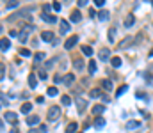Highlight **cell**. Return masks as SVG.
I'll return each instance as SVG.
<instances>
[{
  "label": "cell",
  "instance_id": "6da1fadb",
  "mask_svg": "<svg viewBox=\"0 0 153 133\" xmlns=\"http://www.w3.org/2000/svg\"><path fill=\"white\" fill-rule=\"evenodd\" d=\"M59 115H61V108H59L57 105L50 107V108H48V112H46V119H48V121H57V119H59Z\"/></svg>",
  "mask_w": 153,
  "mask_h": 133
},
{
  "label": "cell",
  "instance_id": "7a4b0ae2",
  "mask_svg": "<svg viewBox=\"0 0 153 133\" xmlns=\"http://www.w3.org/2000/svg\"><path fill=\"white\" fill-rule=\"evenodd\" d=\"M77 43H78V37H77V36H71V37H68V39H66L64 48H66V50H71V48H73Z\"/></svg>",
  "mask_w": 153,
  "mask_h": 133
},
{
  "label": "cell",
  "instance_id": "3957f363",
  "mask_svg": "<svg viewBox=\"0 0 153 133\" xmlns=\"http://www.w3.org/2000/svg\"><path fill=\"white\" fill-rule=\"evenodd\" d=\"M41 39L43 41H48V43H54L55 36H54V32H50V30H43V32H41Z\"/></svg>",
  "mask_w": 153,
  "mask_h": 133
},
{
  "label": "cell",
  "instance_id": "277c9868",
  "mask_svg": "<svg viewBox=\"0 0 153 133\" xmlns=\"http://www.w3.org/2000/svg\"><path fill=\"white\" fill-rule=\"evenodd\" d=\"M69 20H71L73 23H78L80 20H82V14H80V11H78V9H75V11H71V14H69Z\"/></svg>",
  "mask_w": 153,
  "mask_h": 133
},
{
  "label": "cell",
  "instance_id": "5b68a950",
  "mask_svg": "<svg viewBox=\"0 0 153 133\" xmlns=\"http://www.w3.org/2000/svg\"><path fill=\"white\" fill-rule=\"evenodd\" d=\"M5 121L7 122H11V124H16V121H18V115L14 114V112H5Z\"/></svg>",
  "mask_w": 153,
  "mask_h": 133
},
{
  "label": "cell",
  "instance_id": "8992f818",
  "mask_svg": "<svg viewBox=\"0 0 153 133\" xmlns=\"http://www.w3.org/2000/svg\"><path fill=\"white\" fill-rule=\"evenodd\" d=\"M73 80H75V75H73V73H68V75L63 76V84H64L66 87H69L71 84H73Z\"/></svg>",
  "mask_w": 153,
  "mask_h": 133
},
{
  "label": "cell",
  "instance_id": "52a82bcc",
  "mask_svg": "<svg viewBox=\"0 0 153 133\" xmlns=\"http://www.w3.org/2000/svg\"><path fill=\"white\" fill-rule=\"evenodd\" d=\"M9 48H11V41H9L7 37L0 39V50H2V52H7Z\"/></svg>",
  "mask_w": 153,
  "mask_h": 133
},
{
  "label": "cell",
  "instance_id": "ba28073f",
  "mask_svg": "<svg viewBox=\"0 0 153 133\" xmlns=\"http://www.w3.org/2000/svg\"><path fill=\"white\" fill-rule=\"evenodd\" d=\"M98 55H100L101 60H110V50H109V48H101Z\"/></svg>",
  "mask_w": 153,
  "mask_h": 133
},
{
  "label": "cell",
  "instance_id": "9c48e42d",
  "mask_svg": "<svg viewBox=\"0 0 153 133\" xmlns=\"http://www.w3.org/2000/svg\"><path fill=\"white\" fill-rule=\"evenodd\" d=\"M59 25H61V34L69 32V22H66V20H59Z\"/></svg>",
  "mask_w": 153,
  "mask_h": 133
},
{
  "label": "cell",
  "instance_id": "30bf717a",
  "mask_svg": "<svg viewBox=\"0 0 153 133\" xmlns=\"http://www.w3.org/2000/svg\"><path fill=\"white\" fill-rule=\"evenodd\" d=\"M43 22H46V23H57V18L54 16V14H48V13H43Z\"/></svg>",
  "mask_w": 153,
  "mask_h": 133
},
{
  "label": "cell",
  "instance_id": "8fae6325",
  "mask_svg": "<svg viewBox=\"0 0 153 133\" xmlns=\"http://www.w3.org/2000/svg\"><path fill=\"white\" fill-rule=\"evenodd\" d=\"M87 107V101L86 99H77V110H78V114H82V112L86 110Z\"/></svg>",
  "mask_w": 153,
  "mask_h": 133
},
{
  "label": "cell",
  "instance_id": "7c38bea8",
  "mask_svg": "<svg viewBox=\"0 0 153 133\" xmlns=\"http://www.w3.org/2000/svg\"><path fill=\"white\" fill-rule=\"evenodd\" d=\"M84 66H86V64H84V60H82V59H75V60H73V69L82 71V69H84Z\"/></svg>",
  "mask_w": 153,
  "mask_h": 133
},
{
  "label": "cell",
  "instance_id": "4fadbf2b",
  "mask_svg": "<svg viewBox=\"0 0 153 133\" xmlns=\"http://www.w3.org/2000/svg\"><path fill=\"white\" fill-rule=\"evenodd\" d=\"M103 126H105V119L98 115V117L95 119V128H96V130H101V128H103Z\"/></svg>",
  "mask_w": 153,
  "mask_h": 133
},
{
  "label": "cell",
  "instance_id": "5bb4252c",
  "mask_svg": "<svg viewBox=\"0 0 153 133\" xmlns=\"http://www.w3.org/2000/svg\"><path fill=\"white\" fill-rule=\"evenodd\" d=\"M103 112H105V105H95L93 107V114L98 117L100 114H103Z\"/></svg>",
  "mask_w": 153,
  "mask_h": 133
},
{
  "label": "cell",
  "instance_id": "9a60e30c",
  "mask_svg": "<svg viewBox=\"0 0 153 133\" xmlns=\"http://www.w3.org/2000/svg\"><path fill=\"white\" fill-rule=\"evenodd\" d=\"M77 130H78V124L73 121V122H69V124L66 126V133H77Z\"/></svg>",
  "mask_w": 153,
  "mask_h": 133
},
{
  "label": "cell",
  "instance_id": "2e32d148",
  "mask_svg": "<svg viewBox=\"0 0 153 133\" xmlns=\"http://www.w3.org/2000/svg\"><path fill=\"white\" fill-rule=\"evenodd\" d=\"M29 85H30V89H36V85H37V78H36L34 73L29 75Z\"/></svg>",
  "mask_w": 153,
  "mask_h": 133
},
{
  "label": "cell",
  "instance_id": "e0dca14e",
  "mask_svg": "<svg viewBox=\"0 0 153 133\" xmlns=\"http://www.w3.org/2000/svg\"><path fill=\"white\" fill-rule=\"evenodd\" d=\"M137 128H141L139 121H128L126 122V130H137Z\"/></svg>",
  "mask_w": 153,
  "mask_h": 133
},
{
  "label": "cell",
  "instance_id": "ac0fdd59",
  "mask_svg": "<svg viewBox=\"0 0 153 133\" xmlns=\"http://www.w3.org/2000/svg\"><path fill=\"white\" fill-rule=\"evenodd\" d=\"M39 122V115H29L27 117V124L29 126H34V124H37Z\"/></svg>",
  "mask_w": 153,
  "mask_h": 133
},
{
  "label": "cell",
  "instance_id": "d6986e66",
  "mask_svg": "<svg viewBox=\"0 0 153 133\" xmlns=\"http://www.w3.org/2000/svg\"><path fill=\"white\" fill-rule=\"evenodd\" d=\"M29 32H30V30H29V27H27V28H23L22 32L18 34V39L22 41V43H25V41H27V36H29Z\"/></svg>",
  "mask_w": 153,
  "mask_h": 133
},
{
  "label": "cell",
  "instance_id": "ffe728a7",
  "mask_svg": "<svg viewBox=\"0 0 153 133\" xmlns=\"http://www.w3.org/2000/svg\"><path fill=\"white\" fill-rule=\"evenodd\" d=\"M134 23H135V18H134V14H128V16H126V20H125V27H128V28H130V27L134 25Z\"/></svg>",
  "mask_w": 153,
  "mask_h": 133
},
{
  "label": "cell",
  "instance_id": "44dd1931",
  "mask_svg": "<svg viewBox=\"0 0 153 133\" xmlns=\"http://www.w3.org/2000/svg\"><path fill=\"white\" fill-rule=\"evenodd\" d=\"M89 96L91 98H101V89H98V87L96 89H91L89 90Z\"/></svg>",
  "mask_w": 153,
  "mask_h": 133
},
{
  "label": "cell",
  "instance_id": "7402d4cb",
  "mask_svg": "<svg viewBox=\"0 0 153 133\" xmlns=\"http://www.w3.org/2000/svg\"><path fill=\"white\" fill-rule=\"evenodd\" d=\"M109 11H100L98 13V20H100V22H107V20H109Z\"/></svg>",
  "mask_w": 153,
  "mask_h": 133
},
{
  "label": "cell",
  "instance_id": "603a6c76",
  "mask_svg": "<svg viewBox=\"0 0 153 133\" xmlns=\"http://www.w3.org/2000/svg\"><path fill=\"white\" fill-rule=\"evenodd\" d=\"M101 87H103V90H112V82L109 78H105L103 82H101Z\"/></svg>",
  "mask_w": 153,
  "mask_h": 133
},
{
  "label": "cell",
  "instance_id": "cb8c5ba5",
  "mask_svg": "<svg viewBox=\"0 0 153 133\" xmlns=\"http://www.w3.org/2000/svg\"><path fill=\"white\" fill-rule=\"evenodd\" d=\"M132 41H134L132 37H125V39H123V41H121V43H119V48H121V50H125V48H126V46H128V45L132 43Z\"/></svg>",
  "mask_w": 153,
  "mask_h": 133
},
{
  "label": "cell",
  "instance_id": "d4e9b609",
  "mask_svg": "<svg viewBox=\"0 0 153 133\" xmlns=\"http://www.w3.org/2000/svg\"><path fill=\"white\" fill-rule=\"evenodd\" d=\"M20 110H22V114H30V110H32V105H30V103H23Z\"/></svg>",
  "mask_w": 153,
  "mask_h": 133
},
{
  "label": "cell",
  "instance_id": "484cf974",
  "mask_svg": "<svg viewBox=\"0 0 153 133\" xmlns=\"http://www.w3.org/2000/svg\"><path fill=\"white\" fill-rule=\"evenodd\" d=\"M126 90H128V85H121L118 90H116V98H119V96H123L125 92H126Z\"/></svg>",
  "mask_w": 153,
  "mask_h": 133
},
{
  "label": "cell",
  "instance_id": "4316f807",
  "mask_svg": "<svg viewBox=\"0 0 153 133\" xmlns=\"http://www.w3.org/2000/svg\"><path fill=\"white\" fill-rule=\"evenodd\" d=\"M110 64H112V68H119L121 66V59L119 57H112L110 59Z\"/></svg>",
  "mask_w": 153,
  "mask_h": 133
},
{
  "label": "cell",
  "instance_id": "83f0119b",
  "mask_svg": "<svg viewBox=\"0 0 153 133\" xmlns=\"http://www.w3.org/2000/svg\"><path fill=\"white\" fill-rule=\"evenodd\" d=\"M82 53L91 57V55H93V48H91V46H82Z\"/></svg>",
  "mask_w": 153,
  "mask_h": 133
},
{
  "label": "cell",
  "instance_id": "f1b7e54d",
  "mask_svg": "<svg viewBox=\"0 0 153 133\" xmlns=\"http://www.w3.org/2000/svg\"><path fill=\"white\" fill-rule=\"evenodd\" d=\"M114 36H116V27H112V28H109V41L110 43H114Z\"/></svg>",
  "mask_w": 153,
  "mask_h": 133
},
{
  "label": "cell",
  "instance_id": "f546056e",
  "mask_svg": "<svg viewBox=\"0 0 153 133\" xmlns=\"http://www.w3.org/2000/svg\"><path fill=\"white\" fill-rule=\"evenodd\" d=\"M34 60H36V62H41V60H45V53H43V52H37V53L34 55Z\"/></svg>",
  "mask_w": 153,
  "mask_h": 133
},
{
  "label": "cell",
  "instance_id": "4dcf8cb0",
  "mask_svg": "<svg viewBox=\"0 0 153 133\" xmlns=\"http://www.w3.org/2000/svg\"><path fill=\"white\" fill-rule=\"evenodd\" d=\"M61 103H63V105H66V107H68V105H71V98L64 94L63 98H61Z\"/></svg>",
  "mask_w": 153,
  "mask_h": 133
},
{
  "label": "cell",
  "instance_id": "1f68e13d",
  "mask_svg": "<svg viewBox=\"0 0 153 133\" xmlns=\"http://www.w3.org/2000/svg\"><path fill=\"white\" fill-rule=\"evenodd\" d=\"M57 92H59L57 87H48V90H46V94H48V96H57Z\"/></svg>",
  "mask_w": 153,
  "mask_h": 133
},
{
  "label": "cell",
  "instance_id": "d6a6232c",
  "mask_svg": "<svg viewBox=\"0 0 153 133\" xmlns=\"http://www.w3.org/2000/svg\"><path fill=\"white\" fill-rule=\"evenodd\" d=\"M89 73H96V62L95 60H89Z\"/></svg>",
  "mask_w": 153,
  "mask_h": 133
},
{
  "label": "cell",
  "instance_id": "836d02e7",
  "mask_svg": "<svg viewBox=\"0 0 153 133\" xmlns=\"http://www.w3.org/2000/svg\"><path fill=\"white\" fill-rule=\"evenodd\" d=\"M20 55H22V57H30V50L22 48V50H20Z\"/></svg>",
  "mask_w": 153,
  "mask_h": 133
},
{
  "label": "cell",
  "instance_id": "e575fe53",
  "mask_svg": "<svg viewBox=\"0 0 153 133\" xmlns=\"http://www.w3.org/2000/svg\"><path fill=\"white\" fill-rule=\"evenodd\" d=\"M5 76V66L2 64V62H0V80H2Z\"/></svg>",
  "mask_w": 153,
  "mask_h": 133
},
{
  "label": "cell",
  "instance_id": "d590c367",
  "mask_svg": "<svg viewBox=\"0 0 153 133\" xmlns=\"http://www.w3.org/2000/svg\"><path fill=\"white\" fill-rule=\"evenodd\" d=\"M95 5L96 7H103L105 5V0H95Z\"/></svg>",
  "mask_w": 153,
  "mask_h": 133
},
{
  "label": "cell",
  "instance_id": "8d00e7d4",
  "mask_svg": "<svg viewBox=\"0 0 153 133\" xmlns=\"http://www.w3.org/2000/svg\"><path fill=\"white\" fill-rule=\"evenodd\" d=\"M54 82H55V84H63V76H61V75H55V76H54Z\"/></svg>",
  "mask_w": 153,
  "mask_h": 133
},
{
  "label": "cell",
  "instance_id": "74e56055",
  "mask_svg": "<svg viewBox=\"0 0 153 133\" xmlns=\"http://www.w3.org/2000/svg\"><path fill=\"white\" fill-rule=\"evenodd\" d=\"M13 7H18V2H14V0H11V2L7 4V9H13Z\"/></svg>",
  "mask_w": 153,
  "mask_h": 133
},
{
  "label": "cell",
  "instance_id": "f35d334b",
  "mask_svg": "<svg viewBox=\"0 0 153 133\" xmlns=\"http://www.w3.org/2000/svg\"><path fill=\"white\" fill-rule=\"evenodd\" d=\"M39 131H41V133H46V131H48V126H46V124H41V126H39Z\"/></svg>",
  "mask_w": 153,
  "mask_h": 133
},
{
  "label": "cell",
  "instance_id": "ab89813d",
  "mask_svg": "<svg viewBox=\"0 0 153 133\" xmlns=\"http://www.w3.org/2000/svg\"><path fill=\"white\" fill-rule=\"evenodd\" d=\"M39 78H41V80H46V71H45V69L39 71Z\"/></svg>",
  "mask_w": 153,
  "mask_h": 133
},
{
  "label": "cell",
  "instance_id": "60d3db41",
  "mask_svg": "<svg viewBox=\"0 0 153 133\" xmlns=\"http://www.w3.org/2000/svg\"><path fill=\"white\" fill-rule=\"evenodd\" d=\"M18 30H11V32H9V37H18Z\"/></svg>",
  "mask_w": 153,
  "mask_h": 133
},
{
  "label": "cell",
  "instance_id": "b9f144b4",
  "mask_svg": "<svg viewBox=\"0 0 153 133\" xmlns=\"http://www.w3.org/2000/svg\"><path fill=\"white\" fill-rule=\"evenodd\" d=\"M52 7L55 9V11H61V4H59V2H54V4H52Z\"/></svg>",
  "mask_w": 153,
  "mask_h": 133
},
{
  "label": "cell",
  "instance_id": "7bdbcfd3",
  "mask_svg": "<svg viewBox=\"0 0 153 133\" xmlns=\"http://www.w3.org/2000/svg\"><path fill=\"white\" fill-rule=\"evenodd\" d=\"M77 4H78V7H84V5H87V2H86V0H78Z\"/></svg>",
  "mask_w": 153,
  "mask_h": 133
},
{
  "label": "cell",
  "instance_id": "ee69618b",
  "mask_svg": "<svg viewBox=\"0 0 153 133\" xmlns=\"http://www.w3.org/2000/svg\"><path fill=\"white\" fill-rule=\"evenodd\" d=\"M50 9H52V5H50V4H46V5L43 7V13H46V11H50Z\"/></svg>",
  "mask_w": 153,
  "mask_h": 133
},
{
  "label": "cell",
  "instance_id": "f6af8a7d",
  "mask_svg": "<svg viewBox=\"0 0 153 133\" xmlns=\"http://www.w3.org/2000/svg\"><path fill=\"white\" fill-rule=\"evenodd\" d=\"M29 133H41V131H39V128H37V130H29Z\"/></svg>",
  "mask_w": 153,
  "mask_h": 133
},
{
  "label": "cell",
  "instance_id": "bcb514c9",
  "mask_svg": "<svg viewBox=\"0 0 153 133\" xmlns=\"http://www.w3.org/2000/svg\"><path fill=\"white\" fill-rule=\"evenodd\" d=\"M0 130H4V121L0 119Z\"/></svg>",
  "mask_w": 153,
  "mask_h": 133
},
{
  "label": "cell",
  "instance_id": "7dc6e473",
  "mask_svg": "<svg viewBox=\"0 0 153 133\" xmlns=\"http://www.w3.org/2000/svg\"><path fill=\"white\" fill-rule=\"evenodd\" d=\"M150 57H153V50H151V52H150Z\"/></svg>",
  "mask_w": 153,
  "mask_h": 133
},
{
  "label": "cell",
  "instance_id": "c3c4849f",
  "mask_svg": "<svg viewBox=\"0 0 153 133\" xmlns=\"http://www.w3.org/2000/svg\"><path fill=\"white\" fill-rule=\"evenodd\" d=\"M11 133H18V130H13V131H11Z\"/></svg>",
  "mask_w": 153,
  "mask_h": 133
},
{
  "label": "cell",
  "instance_id": "681fc988",
  "mask_svg": "<svg viewBox=\"0 0 153 133\" xmlns=\"http://www.w3.org/2000/svg\"><path fill=\"white\" fill-rule=\"evenodd\" d=\"M2 30H4V27H2V25H0V32H2Z\"/></svg>",
  "mask_w": 153,
  "mask_h": 133
},
{
  "label": "cell",
  "instance_id": "f907efd6",
  "mask_svg": "<svg viewBox=\"0 0 153 133\" xmlns=\"http://www.w3.org/2000/svg\"><path fill=\"white\" fill-rule=\"evenodd\" d=\"M151 4H153V0H151Z\"/></svg>",
  "mask_w": 153,
  "mask_h": 133
}]
</instances>
